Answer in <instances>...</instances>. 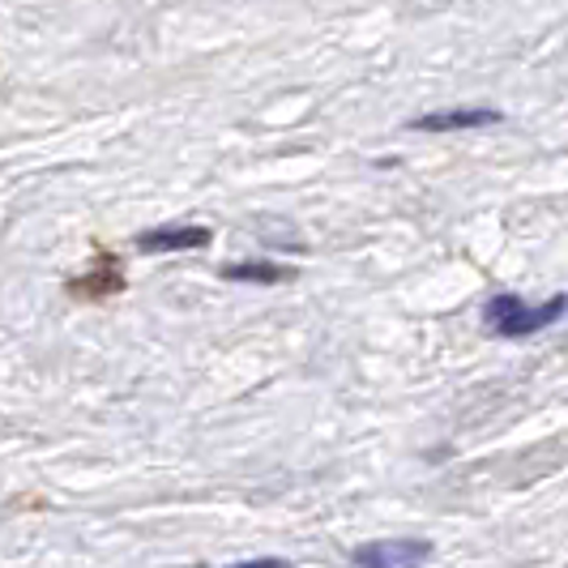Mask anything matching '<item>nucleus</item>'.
I'll return each instance as SVG.
<instances>
[{
  "mask_svg": "<svg viewBox=\"0 0 568 568\" xmlns=\"http://www.w3.org/2000/svg\"><path fill=\"white\" fill-rule=\"evenodd\" d=\"M565 313H568V295H556V300H547L539 308H526L517 295H496V300L487 304L484 316L496 334H505V338H526V334L547 329L551 321H560Z\"/></svg>",
  "mask_w": 568,
  "mask_h": 568,
  "instance_id": "f257e3e1",
  "label": "nucleus"
},
{
  "mask_svg": "<svg viewBox=\"0 0 568 568\" xmlns=\"http://www.w3.org/2000/svg\"><path fill=\"white\" fill-rule=\"evenodd\" d=\"M432 556V547L419 539H406V542H368V547H355L351 551V565H364V568H398V565H424Z\"/></svg>",
  "mask_w": 568,
  "mask_h": 568,
  "instance_id": "f03ea898",
  "label": "nucleus"
},
{
  "mask_svg": "<svg viewBox=\"0 0 568 568\" xmlns=\"http://www.w3.org/2000/svg\"><path fill=\"white\" fill-rule=\"evenodd\" d=\"M500 112L496 108H449V112H427L410 120V129H427V133H449V129H479V124H496Z\"/></svg>",
  "mask_w": 568,
  "mask_h": 568,
  "instance_id": "7ed1b4c3",
  "label": "nucleus"
},
{
  "mask_svg": "<svg viewBox=\"0 0 568 568\" xmlns=\"http://www.w3.org/2000/svg\"><path fill=\"white\" fill-rule=\"evenodd\" d=\"M205 244H210L205 227H159L138 240L142 253H189V248H205Z\"/></svg>",
  "mask_w": 568,
  "mask_h": 568,
  "instance_id": "20e7f679",
  "label": "nucleus"
},
{
  "mask_svg": "<svg viewBox=\"0 0 568 568\" xmlns=\"http://www.w3.org/2000/svg\"><path fill=\"white\" fill-rule=\"evenodd\" d=\"M120 286H124V278H120L115 261L112 256H103V261H94V270H90L85 278H78L69 291H73V295H85V300H103V295H115Z\"/></svg>",
  "mask_w": 568,
  "mask_h": 568,
  "instance_id": "39448f33",
  "label": "nucleus"
},
{
  "mask_svg": "<svg viewBox=\"0 0 568 568\" xmlns=\"http://www.w3.org/2000/svg\"><path fill=\"white\" fill-rule=\"evenodd\" d=\"M223 278H231V283H286L291 270L286 265H265V261H244V265H227Z\"/></svg>",
  "mask_w": 568,
  "mask_h": 568,
  "instance_id": "423d86ee",
  "label": "nucleus"
}]
</instances>
